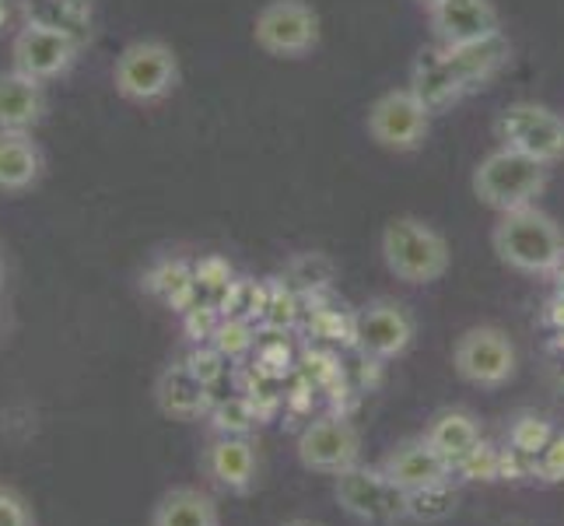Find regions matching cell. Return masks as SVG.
<instances>
[{"label": "cell", "mask_w": 564, "mask_h": 526, "mask_svg": "<svg viewBox=\"0 0 564 526\" xmlns=\"http://www.w3.org/2000/svg\"><path fill=\"white\" fill-rule=\"evenodd\" d=\"M382 264L403 285H435L445 278L453 253L445 236L417 214H397L382 228Z\"/></svg>", "instance_id": "1"}, {"label": "cell", "mask_w": 564, "mask_h": 526, "mask_svg": "<svg viewBox=\"0 0 564 526\" xmlns=\"http://www.w3.org/2000/svg\"><path fill=\"white\" fill-rule=\"evenodd\" d=\"M491 246L498 260L519 275H551L564 260V236L557 222L533 204L505 211L491 232Z\"/></svg>", "instance_id": "2"}, {"label": "cell", "mask_w": 564, "mask_h": 526, "mask_svg": "<svg viewBox=\"0 0 564 526\" xmlns=\"http://www.w3.org/2000/svg\"><path fill=\"white\" fill-rule=\"evenodd\" d=\"M470 186L484 207H495L498 214L519 211L530 207L543 193V186H547V165L501 144L477 162Z\"/></svg>", "instance_id": "3"}, {"label": "cell", "mask_w": 564, "mask_h": 526, "mask_svg": "<svg viewBox=\"0 0 564 526\" xmlns=\"http://www.w3.org/2000/svg\"><path fill=\"white\" fill-rule=\"evenodd\" d=\"M112 85L123 103L154 106L180 85V56L162 39H138L120 50L112 64Z\"/></svg>", "instance_id": "4"}, {"label": "cell", "mask_w": 564, "mask_h": 526, "mask_svg": "<svg viewBox=\"0 0 564 526\" xmlns=\"http://www.w3.org/2000/svg\"><path fill=\"white\" fill-rule=\"evenodd\" d=\"M453 368H456V376L470 386H480V389L505 386L519 368V355H516L509 330L491 326V323L463 330L453 344Z\"/></svg>", "instance_id": "5"}, {"label": "cell", "mask_w": 564, "mask_h": 526, "mask_svg": "<svg viewBox=\"0 0 564 526\" xmlns=\"http://www.w3.org/2000/svg\"><path fill=\"white\" fill-rule=\"evenodd\" d=\"M252 39L263 53L295 61L316 50L319 14L305 0H267L252 18Z\"/></svg>", "instance_id": "6"}, {"label": "cell", "mask_w": 564, "mask_h": 526, "mask_svg": "<svg viewBox=\"0 0 564 526\" xmlns=\"http://www.w3.org/2000/svg\"><path fill=\"white\" fill-rule=\"evenodd\" d=\"M368 138L386 151H417L427 141L432 130V109H427L411 88H393L382 92L379 99L368 106L365 116Z\"/></svg>", "instance_id": "7"}, {"label": "cell", "mask_w": 564, "mask_h": 526, "mask_svg": "<svg viewBox=\"0 0 564 526\" xmlns=\"http://www.w3.org/2000/svg\"><path fill=\"white\" fill-rule=\"evenodd\" d=\"M417 323L414 313L397 299H368L365 305L355 309L351 316V341L358 344L361 355L368 358H400L406 347L414 344Z\"/></svg>", "instance_id": "8"}, {"label": "cell", "mask_w": 564, "mask_h": 526, "mask_svg": "<svg viewBox=\"0 0 564 526\" xmlns=\"http://www.w3.org/2000/svg\"><path fill=\"white\" fill-rule=\"evenodd\" d=\"M334 495L347 516L358 523L389 526L406 519V492H400L379 466H351V471L337 474Z\"/></svg>", "instance_id": "9"}, {"label": "cell", "mask_w": 564, "mask_h": 526, "mask_svg": "<svg viewBox=\"0 0 564 526\" xmlns=\"http://www.w3.org/2000/svg\"><path fill=\"white\" fill-rule=\"evenodd\" d=\"M495 133L505 148H516L543 165H554L564 159V120L547 106L516 103L501 109V116L495 120Z\"/></svg>", "instance_id": "10"}, {"label": "cell", "mask_w": 564, "mask_h": 526, "mask_svg": "<svg viewBox=\"0 0 564 526\" xmlns=\"http://www.w3.org/2000/svg\"><path fill=\"white\" fill-rule=\"evenodd\" d=\"M295 450H299V463L305 471L337 477L361 463V436L347 418L323 415L302 428Z\"/></svg>", "instance_id": "11"}, {"label": "cell", "mask_w": 564, "mask_h": 526, "mask_svg": "<svg viewBox=\"0 0 564 526\" xmlns=\"http://www.w3.org/2000/svg\"><path fill=\"white\" fill-rule=\"evenodd\" d=\"M74 61H77L74 35L56 25L29 22L11 39V67L35 77V82H56V77H64L74 67Z\"/></svg>", "instance_id": "12"}, {"label": "cell", "mask_w": 564, "mask_h": 526, "mask_svg": "<svg viewBox=\"0 0 564 526\" xmlns=\"http://www.w3.org/2000/svg\"><path fill=\"white\" fill-rule=\"evenodd\" d=\"M379 471L393 481L400 492L411 495V492L435 489V484H449L456 466L438 450H432V442L424 436H411V439H400L393 450L379 460Z\"/></svg>", "instance_id": "13"}, {"label": "cell", "mask_w": 564, "mask_h": 526, "mask_svg": "<svg viewBox=\"0 0 564 526\" xmlns=\"http://www.w3.org/2000/svg\"><path fill=\"white\" fill-rule=\"evenodd\" d=\"M200 471L214 489L228 495H249L260 471L257 446L246 436H214L200 450Z\"/></svg>", "instance_id": "14"}, {"label": "cell", "mask_w": 564, "mask_h": 526, "mask_svg": "<svg viewBox=\"0 0 564 526\" xmlns=\"http://www.w3.org/2000/svg\"><path fill=\"white\" fill-rule=\"evenodd\" d=\"M438 46H466L501 32V18L491 0H438L427 8Z\"/></svg>", "instance_id": "15"}, {"label": "cell", "mask_w": 564, "mask_h": 526, "mask_svg": "<svg viewBox=\"0 0 564 526\" xmlns=\"http://www.w3.org/2000/svg\"><path fill=\"white\" fill-rule=\"evenodd\" d=\"M154 404L172 421H200L210 415L214 397L210 386L186 362H176L165 365L159 379H154Z\"/></svg>", "instance_id": "16"}, {"label": "cell", "mask_w": 564, "mask_h": 526, "mask_svg": "<svg viewBox=\"0 0 564 526\" xmlns=\"http://www.w3.org/2000/svg\"><path fill=\"white\" fill-rule=\"evenodd\" d=\"M46 109H50L46 82H35V77L14 67L0 71V130L32 133L46 120Z\"/></svg>", "instance_id": "17"}, {"label": "cell", "mask_w": 564, "mask_h": 526, "mask_svg": "<svg viewBox=\"0 0 564 526\" xmlns=\"http://www.w3.org/2000/svg\"><path fill=\"white\" fill-rule=\"evenodd\" d=\"M442 50L449 56V67L456 71L459 85L466 92L488 85L512 56V43L505 32H495V35L477 39V43H466V46H442Z\"/></svg>", "instance_id": "18"}, {"label": "cell", "mask_w": 564, "mask_h": 526, "mask_svg": "<svg viewBox=\"0 0 564 526\" xmlns=\"http://www.w3.org/2000/svg\"><path fill=\"white\" fill-rule=\"evenodd\" d=\"M411 92L427 109H432V116L442 112V109H449L453 103H459L466 95V88L459 85V77L449 67V56H445L442 46L417 53L414 71H411Z\"/></svg>", "instance_id": "19"}, {"label": "cell", "mask_w": 564, "mask_h": 526, "mask_svg": "<svg viewBox=\"0 0 564 526\" xmlns=\"http://www.w3.org/2000/svg\"><path fill=\"white\" fill-rule=\"evenodd\" d=\"M46 172V154L32 133L0 130V193H25Z\"/></svg>", "instance_id": "20"}, {"label": "cell", "mask_w": 564, "mask_h": 526, "mask_svg": "<svg viewBox=\"0 0 564 526\" xmlns=\"http://www.w3.org/2000/svg\"><path fill=\"white\" fill-rule=\"evenodd\" d=\"M421 436L453 466H459L463 460H470L480 450V421L477 415L463 411V407H445V411H438L424 425Z\"/></svg>", "instance_id": "21"}, {"label": "cell", "mask_w": 564, "mask_h": 526, "mask_svg": "<svg viewBox=\"0 0 564 526\" xmlns=\"http://www.w3.org/2000/svg\"><path fill=\"white\" fill-rule=\"evenodd\" d=\"M151 526H221L218 505L200 489H169L151 509Z\"/></svg>", "instance_id": "22"}, {"label": "cell", "mask_w": 564, "mask_h": 526, "mask_svg": "<svg viewBox=\"0 0 564 526\" xmlns=\"http://www.w3.org/2000/svg\"><path fill=\"white\" fill-rule=\"evenodd\" d=\"M144 288L148 296H154L159 302H165L169 309H176V313H186L197 299V270H193L183 257H172V260H162L148 270L144 278Z\"/></svg>", "instance_id": "23"}, {"label": "cell", "mask_w": 564, "mask_h": 526, "mask_svg": "<svg viewBox=\"0 0 564 526\" xmlns=\"http://www.w3.org/2000/svg\"><path fill=\"white\" fill-rule=\"evenodd\" d=\"M207 421L214 428V436H246L249 439L260 428V411H257V404L246 397H228L210 407Z\"/></svg>", "instance_id": "24"}, {"label": "cell", "mask_w": 564, "mask_h": 526, "mask_svg": "<svg viewBox=\"0 0 564 526\" xmlns=\"http://www.w3.org/2000/svg\"><path fill=\"white\" fill-rule=\"evenodd\" d=\"M453 509H456L453 481H449V484H435V489H424V492H411V495H406V519L432 523V519L449 516Z\"/></svg>", "instance_id": "25"}, {"label": "cell", "mask_w": 564, "mask_h": 526, "mask_svg": "<svg viewBox=\"0 0 564 526\" xmlns=\"http://www.w3.org/2000/svg\"><path fill=\"white\" fill-rule=\"evenodd\" d=\"M249 344H252V330L239 316L218 320V326H214V334H210V347H218L225 358H239L242 351H249Z\"/></svg>", "instance_id": "26"}, {"label": "cell", "mask_w": 564, "mask_h": 526, "mask_svg": "<svg viewBox=\"0 0 564 526\" xmlns=\"http://www.w3.org/2000/svg\"><path fill=\"white\" fill-rule=\"evenodd\" d=\"M288 275H291V281H295L299 288L308 291V288H319V285L329 281V275H334V264H329L323 253H302V257L291 260Z\"/></svg>", "instance_id": "27"}, {"label": "cell", "mask_w": 564, "mask_h": 526, "mask_svg": "<svg viewBox=\"0 0 564 526\" xmlns=\"http://www.w3.org/2000/svg\"><path fill=\"white\" fill-rule=\"evenodd\" d=\"M533 460V474L540 481H564V432H554L547 442H543V450L530 457Z\"/></svg>", "instance_id": "28"}, {"label": "cell", "mask_w": 564, "mask_h": 526, "mask_svg": "<svg viewBox=\"0 0 564 526\" xmlns=\"http://www.w3.org/2000/svg\"><path fill=\"white\" fill-rule=\"evenodd\" d=\"M554 436V428L547 425V421H540V418H519L516 425H512V432H509V439H512V446L519 453H527V457H533V453H540L543 450V442H547Z\"/></svg>", "instance_id": "29"}, {"label": "cell", "mask_w": 564, "mask_h": 526, "mask_svg": "<svg viewBox=\"0 0 564 526\" xmlns=\"http://www.w3.org/2000/svg\"><path fill=\"white\" fill-rule=\"evenodd\" d=\"M0 526H35V513L22 492L0 484Z\"/></svg>", "instance_id": "30"}, {"label": "cell", "mask_w": 564, "mask_h": 526, "mask_svg": "<svg viewBox=\"0 0 564 526\" xmlns=\"http://www.w3.org/2000/svg\"><path fill=\"white\" fill-rule=\"evenodd\" d=\"M193 270H197L200 291H228L231 288V267L218 257H204Z\"/></svg>", "instance_id": "31"}, {"label": "cell", "mask_w": 564, "mask_h": 526, "mask_svg": "<svg viewBox=\"0 0 564 526\" xmlns=\"http://www.w3.org/2000/svg\"><path fill=\"white\" fill-rule=\"evenodd\" d=\"M225 362H228V358L221 355L218 347H200V351H193V358H189L186 365H189L193 373H197L207 386H214V383L221 379V365H225Z\"/></svg>", "instance_id": "32"}, {"label": "cell", "mask_w": 564, "mask_h": 526, "mask_svg": "<svg viewBox=\"0 0 564 526\" xmlns=\"http://www.w3.org/2000/svg\"><path fill=\"white\" fill-rule=\"evenodd\" d=\"M8 25V0H0V29Z\"/></svg>", "instance_id": "33"}, {"label": "cell", "mask_w": 564, "mask_h": 526, "mask_svg": "<svg viewBox=\"0 0 564 526\" xmlns=\"http://www.w3.org/2000/svg\"><path fill=\"white\" fill-rule=\"evenodd\" d=\"M284 526H316V523H308V519H295V523H284Z\"/></svg>", "instance_id": "34"}, {"label": "cell", "mask_w": 564, "mask_h": 526, "mask_svg": "<svg viewBox=\"0 0 564 526\" xmlns=\"http://www.w3.org/2000/svg\"><path fill=\"white\" fill-rule=\"evenodd\" d=\"M417 4H421V8H432V4H438V0H417Z\"/></svg>", "instance_id": "35"}, {"label": "cell", "mask_w": 564, "mask_h": 526, "mask_svg": "<svg viewBox=\"0 0 564 526\" xmlns=\"http://www.w3.org/2000/svg\"><path fill=\"white\" fill-rule=\"evenodd\" d=\"M0 288H4V260H0Z\"/></svg>", "instance_id": "36"}]
</instances>
